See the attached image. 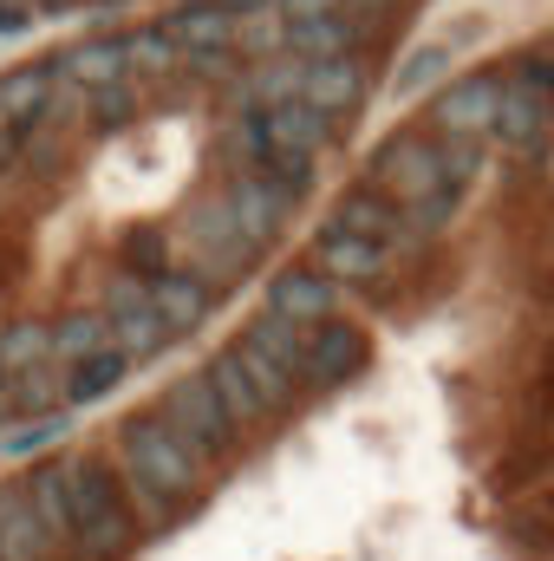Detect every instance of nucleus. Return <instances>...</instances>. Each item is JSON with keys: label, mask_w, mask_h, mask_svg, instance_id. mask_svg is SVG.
Here are the masks:
<instances>
[{"label": "nucleus", "mask_w": 554, "mask_h": 561, "mask_svg": "<svg viewBox=\"0 0 554 561\" xmlns=\"http://www.w3.org/2000/svg\"><path fill=\"white\" fill-rule=\"evenodd\" d=\"M112 457H118V477L131 490L143 529H170L183 510L209 496V463L163 412H125L112 431Z\"/></svg>", "instance_id": "nucleus-1"}, {"label": "nucleus", "mask_w": 554, "mask_h": 561, "mask_svg": "<svg viewBox=\"0 0 554 561\" xmlns=\"http://www.w3.org/2000/svg\"><path fill=\"white\" fill-rule=\"evenodd\" d=\"M72 503H79V529H72V556L79 561H125L138 549L143 523L131 510V490H125L112 450L72 457Z\"/></svg>", "instance_id": "nucleus-2"}, {"label": "nucleus", "mask_w": 554, "mask_h": 561, "mask_svg": "<svg viewBox=\"0 0 554 561\" xmlns=\"http://www.w3.org/2000/svg\"><path fill=\"white\" fill-rule=\"evenodd\" d=\"M176 236H183L189 275H203L209 287H222V280H242V275H249V262L262 255V249L242 236V222H235V209H229L222 183H216V190H203V196L183 209Z\"/></svg>", "instance_id": "nucleus-3"}, {"label": "nucleus", "mask_w": 554, "mask_h": 561, "mask_svg": "<svg viewBox=\"0 0 554 561\" xmlns=\"http://www.w3.org/2000/svg\"><path fill=\"white\" fill-rule=\"evenodd\" d=\"M157 412H163V419L196 444V457H203L209 470H222V463L249 444V437H242V424L222 412V399H216V386H209L203 373H183V379L163 392V405H157Z\"/></svg>", "instance_id": "nucleus-4"}, {"label": "nucleus", "mask_w": 554, "mask_h": 561, "mask_svg": "<svg viewBox=\"0 0 554 561\" xmlns=\"http://www.w3.org/2000/svg\"><path fill=\"white\" fill-rule=\"evenodd\" d=\"M366 183L379 196H392V203H424V196L443 190V157H437V144L417 138V131H392L366 157Z\"/></svg>", "instance_id": "nucleus-5"}, {"label": "nucleus", "mask_w": 554, "mask_h": 561, "mask_svg": "<svg viewBox=\"0 0 554 561\" xmlns=\"http://www.w3.org/2000/svg\"><path fill=\"white\" fill-rule=\"evenodd\" d=\"M503 112V72H457L430 92V131L437 138H489Z\"/></svg>", "instance_id": "nucleus-6"}, {"label": "nucleus", "mask_w": 554, "mask_h": 561, "mask_svg": "<svg viewBox=\"0 0 554 561\" xmlns=\"http://www.w3.org/2000/svg\"><path fill=\"white\" fill-rule=\"evenodd\" d=\"M307 262L333 280V287H385L399 255L379 249V242H366V236H353V229H339V222L326 216V222L313 229V242H307Z\"/></svg>", "instance_id": "nucleus-7"}, {"label": "nucleus", "mask_w": 554, "mask_h": 561, "mask_svg": "<svg viewBox=\"0 0 554 561\" xmlns=\"http://www.w3.org/2000/svg\"><path fill=\"white\" fill-rule=\"evenodd\" d=\"M372 366V340H366V327L359 320H320V327H307V392H333V386H346V379H359Z\"/></svg>", "instance_id": "nucleus-8"}, {"label": "nucleus", "mask_w": 554, "mask_h": 561, "mask_svg": "<svg viewBox=\"0 0 554 561\" xmlns=\"http://www.w3.org/2000/svg\"><path fill=\"white\" fill-rule=\"evenodd\" d=\"M222 196H229L242 236H249L255 249H275L280 229H287V216H293V190H280L275 176H262V170H229V176H222Z\"/></svg>", "instance_id": "nucleus-9"}, {"label": "nucleus", "mask_w": 554, "mask_h": 561, "mask_svg": "<svg viewBox=\"0 0 554 561\" xmlns=\"http://www.w3.org/2000/svg\"><path fill=\"white\" fill-rule=\"evenodd\" d=\"M53 79L59 85H79V92H105V85H138L131 79V53H125V33H99V39H72L59 46L53 59Z\"/></svg>", "instance_id": "nucleus-10"}, {"label": "nucleus", "mask_w": 554, "mask_h": 561, "mask_svg": "<svg viewBox=\"0 0 554 561\" xmlns=\"http://www.w3.org/2000/svg\"><path fill=\"white\" fill-rule=\"evenodd\" d=\"M333 222H339V229H353V236H366V242H379V249H392V255L417 249V236H412V222H405V209H399L392 196H379L372 183L346 190V196L333 203Z\"/></svg>", "instance_id": "nucleus-11"}, {"label": "nucleus", "mask_w": 554, "mask_h": 561, "mask_svg": "<svg viewBox=\"0 0 554 561\" xmlns=\"http://www.w3.org/2000/svg\"><path fill=\"white\" fill-rule=\"evenodd\" d=\"M268 313L293 320V327H320V320H339V287L320 275L313 262H300V268H280V275L268 280Z\"/></svg>", "instance_id": "nucleus-12"}, {"label": "nucleus", "mask_w": 554, "mask_h": 561, "mask_svg": "<svg viewBox=\"0 0 554 561\" xmlns=\"http://www.w3.org/2000/svg\"><path fill=\"white\" fill-rule=\"evenodd\" d=\"M366 33H372V13L339 7V13H320V20H287V53H300L307 66L313 59H346V53L366 46Z\"/></svg>", "instance_id": "nucleus-13"}, {"label": "nucleus", "mask_w": 554, "mask_h": 561, "mask_svg": "<svg viewBox=\"0 0 554 561\" xmlns=\"http://www.w3.org/2000/svg\"><path fill=\"white\" fill-rule=\"evenodd\" d=\"M26 496H33V516H39L46 542H53L59 556H72V529H79V503H72V457L26 470Z\"/></svg>", "instance_id": "nucleus-14"}, {"label": "nucleus", "mask_w": 554, "mask_h": 561, "mask_svg": "<svg viewBox=\"0 0 554 561\" xmlns=\"http://www.w3.org/2000/svg\"><path fill=\"white\" fill-rule=\"evenodd\" d=\"M300 99H307L313 112H326L333 125H346V118L366 105V66H359V53H346V59H313Z\"/></svg>", "instance_id": "nucleus-15"}, {"label": "nucleus", "mask_w": 554, "mask_h": 561, "mask_svg": "<svg viewBox=\"0 0 554 561\" xmlns=\"http://www.w3.org/2000/svg\"><path fill=\"white\" fill-rule=\"evenodd\" d=\"M300 85H307V59H300V53H275V59H255L249 72H235L229 105H235V112H268V105L300 99Z\"/></svg>", "instance_id": "nucleus-16"}, {"label": "nucleus", "mask_w": 554, "mask_h": 561, "mask_svg": "<svg viewBox=\"0 0 554 561\" xmlns=\"http://www.w3.org/2000/svg\"><path fill=\"white\" fill-rule=\"evenodd\" d=\"M203 379L216 386V399H222V412L242 424V437L249 431H268L275 412H268V399L255 392V379L242 373V359H235V346H222V353H209V366H203Z\"/></svg>", "instance_id": "nucleus-17"}, {"label": "nucleus", "mask_w": 554, "mask_h": 561, "mask_svg": "<svg viewBox=\"0 0 554 561\" xmlns=\"http://www.w3.org/2000/svg\"><path fill=\"white\" fill-rule=\"evenodd\" d=\"M59 549L46 542L39 516H33V496H26V477L0 483V561H53Z\"/></svg>", "instance_id": "nucleus-18"}, {"label": "nucleus", "mask_w": 554, "mask_h": 561, "mask_svg": "<svg viewBox=\"0 0 554 561\" xmlns=\"http://www.w3.org/2000/svg\"><path fill=\"white\" fill-rule=\"evenodd\" d=\"M163 33L183 46V53H209V46H235L242 39V13L216 7V0H183L163 13Z\"/></svg>", "instance_id": "nucleus-19"}, {"label": "nucleus", "mask_w": 554, "mask_h": 561, "mask_svg": "<svg viewBox=\"0 0 554 561\" xmlns=\"http://www.w3.org/2000/svg\"><path fill=\"white\" fill-rule=\"evenodd\" d=\"M489 138L503 144V150H535V144H549V99L503 72V112H496V131H489Z\"/></svg>", "instance_id": "nucleus-20"}, {"label": "nucleus", "mask_w": 554, "mask_h": 561, "mask_svg": "<svg viewBox=\"0 0 554 561\" xmlns=\"http://www.w3.org/2000/svg\"><path fill=\"white\" fill-rule=\"evenodd\" d=\"M262 118V131L280 144V150H300V157H320L326 144L339 138V125L326 118V112H313L307 99H287V105H268V112H255Z\"/></svg>", "instance_id": "nucleus-21"}, {"label": "nucleus", "mask_w": 554, "mask_h": 561, "mask_svg": "<svg viewBox=\"0 0 554 561\" xmlns=\"http://www.w3.org/2000/svg\"><path fill=\"white\" fill-rule=\"evenodd\" d=\"M209 300H216V287L203 275H189V268H176V275L150 280V307L163 313V327L183 340V333H196L203 320H209Z\"/></svg>", "instance_id": "nucleus-22"}, {"label": "nucleus", "mask_w": 554, "mask_h": 561, "mask_svg": "<svg viewBox=\"0 0 554 561\" xmlns=\"http://www.w3.org/2000/svg\"><path fill=\"white\" fill-rule=\"evenodd\" d=\"M53 92H59L53 66H7V72H0V125L33 131L39 112L53 105Z\"/></svg>", "instance_id": "nucleus-23"}, {"label": "nucleus", "mask_w": 554, "mask_h": 561, "mask_svg": "<svg viewBox=\"0 0 554 561\" xmlns=\"http://www.w3.org/2000/svg\"><path fill=\"white\" fill-rule=\"evenodd\" d=\"M131 353H118V346H105V353H92V359H79V366H66V412H79V405H99V399H112L125 379H131Z\"/></svg>", "instance_id": "nucleus-24"}, {"label": "nucleus", "mask_w": 554, "mask_h": 561, "mask_svg": "<svg viewBox=\"0 0 554 561\" xmlns=\"http://www.w3.org/2000/svg\"><path fill=\"white\" fill-rule=\"evenodd\" d=\"M105 346H112V320L99 307H66L53 320V366L59 373L79 366V359H92V353H105Z\"/></svg>", "instance_id": "nucleus-25"}, {"label": "nucleus", "mask_w": 554, "mask_h": 561, "mask_svg": "<svg viewBox=\"0 0 554 561\" xmlns=\"http://www.w3.org/2000/svg\"><path fill=\"white\" fill-rule=\"evenodd\" d=\"M33 366H53V320L20 313V320L0 327V379H20Z\"/></svg>", "instance_id": "nucleus-26"}, {"label": "nucleus", "mask_w": 554, "mask_h": 561, "mask_svg": "<svg viewBox=\"0 0 554 561\" xmlns=\"http://www.w3.org/2000/svg\"><path fill=\"white\" fill-rule=\"evenodd\" d=\"M242 346H255V353H268V359H275V366H287L293 379L307 373V327H293V320H280V313H268V307H262V313H255V320L242 327ZM300 386H307V379H300Z\"/></svg>", "instance_id": "nucleus-27"}, {"label": "nucleus", "mask_w": 554, "mask_h": 561, "mask_svg": "<svg viewBox=\"0 0 554 561\" xmlns=\"http://www.w3.org/2000/svg\"><path fill=\"white\" fill-rule=\"evenodd\" d=\"M125 53H131V79H176L183 72V46L163 33V20L131 26L125 33Z\"/></svg>", "instance_id": "nucleus-28"}, {"label": "nucleus", "mask_w": 554, "mask_h": 561, "mask_svg": "<svg viewBox=\"0 0 554 561\" xmlns=\"http://www.w3.org/2000/svg\"><path fill=\"white\" fill-rule=\"evenodd\" d=\"M235 359H242V373L255 379V392L268 399V412H275V419H287V412H293V399H300L307 386H300V379H293L287 366H275L268 353H255V346H242V340H235Z\"/></svg>", "instance_id": "nucleus-29"}, {"label": "nucleus", "mask_w": 554, "mask_h": 561, "mask_svg": "<svg viewBox=\"0 0 554 561\" xmlns=\"http://www.w3.org/2000/svg\"><path fill=\"white\" fill-rule=\"evenodd\" d=\"M170 340H176V333L163 327V313H157L150 300H143V307H131V313H118V320H112V346H118V353H131L138 366L150 359V353H163Z\"/></svg>", "instance_id": "nucleus-30"}, {"label": "nucleus", "mask_w": 554, "mask_h": 561, "mask_svg": "<svg viewBox=\"0 0 554 561\" xmlns=\"http://www.w3.org/2000/svg\"><path fill=\"white\" fill-rule=\"evenodd\" d=\"M125 268L138 280L176 275V242H170V229H131V236H125Z\"/></svg>", "instance_id": "nucleus-31"}, {"label": "nucleus", "mask_w": 554, "mask_h": 561, "mask_svg": "<svg viewBox=\"0 0 554 561\" xmlns=\"http://www.w3.org/2000/svg\"><path fill=\"white\" fill-rule=\"evenodd\" d=\"M450 53H457V46H443V39H437V46H417L412 59L392 72V99H417V92H430L437 79H450Z\"/></svg>", "instance_id": "nucleus-32"}, {"label": "nucleus", "mask_w": 554, "mask_h": 561, "mask_svg": "<svg viewBox=\"0 0 554 561\" xmlns=\"http://www.w3.org/2000/svg\"><path fill=\"white\" fill-rule=\"evenodd\" d=\"M405 209V222H412V236H417V249H430L450 222H457V209H463V196L457 190H437V196H424V203H399Z\"/></svg>", "instance_id": "nucleus-33"}, {"label": "nucleus", "mask_w": 554, "mask_h": 561, "mask_svg": "<svg viewBox=\"0 0 554 561\" xmlns=\"http://www.w3.org/2000/svg\"><path fill=\"white\" fill-rule=\"evenodd\" d=\"M437 157H443V190H470L483 176V138H437Z\"/></svg>", "instance_id": "nucleus-34"}, {"label": "nucleus", "mask_w": 554, "mask_h": 561, "mask_svg": "<svg viewBox=\"0 0 554 561\" xmlns=\"http://www.w3.org/2000/svg\"><path fill=\"white\" fill-rule=\"evenodd\" d=\"M66 424H72V412H46V419H26L20 431H7V437H0V450H7V457H39V450H53V444L66 437Z\"/></svg>", "instance_id": "nucleus-35"}, {"label": "nucleus", "mask_w": 554, "mask_h": 561, "mask_svg": "<svg viewBox=\"0 0 554 561\" xmlns=\"http://www.w3.org/2000/svg\"><path fill=\"white\" fill-rule=\"evenodd\" d=\"M138 118V92L131 85H105V92H85V125L92 131H118Z\"/></svg>", "instance_id": "nucleus-36"}, {"label": "nucleus", "mask_w": 554, "mask_h": 561, "mask_svg": "<svg viewBox=\"0 0 554 561\" xmlns=\"http://www.w3.org/2000/svg\"><path fill=\"white\" fill-rule=\"evenodd\" d=\"M183 72H189V79H203V85H235V72H242V53H235V46L183 53Z\"/></svg>", "instance_id": "nucleus-37"}, {"label": "nucleus", "mask_w": 554, "mask_h": 561, "mask_svg": "<svg viewBox=\"0 0 554 561\" xmlns=\"http://www.w3.org/2000/svg\"><path fill=\"white\" fill-rule=\"evenodd\" d=\"M143 300H150V280H138L131 268H118V275L105 280V287H99V313H105V320L131 313V307H143Z\"/></svg>", "instance_id": "nucleus-38"}, {"label": "nucleus", "mask_w": 554, "mask_h": 561, "mask_svg": "<svg viewBox=\"0 0 554 561\" xmlns=\"http://www.w3.org/2000/svg\"><path fill=\"white\" fill-rule=\"evenodd\" d=\"M509 79H522L529 92H542V99L554 105V53H522V59L509 66Z\"/></svg>", "instance_id": "nucleus-39"}, {"label": "nucleus", "mask_w": 554, "mask_h": 561, "mask_svg": "<svg viewBox=\"0 0 554 561\" xmlns=\"http://www.w3.org/2000/svg\"><path fill=\"white\" fill-rule=\"evenodd\" d=\"M13 170H26V138L13 125H0V176H13Z\"/></svg>", "instance_id": "nucleus-40"}, {"label": "nucleus", "mask_w": 554, "mask_h": 561, "mask_svg": "<svg viewBox=\"0 0 554 561\" xmlns=\"http://www.w3.org/2000/svg\"><path fill=\"white\" fill-rule=\"evenodd\" d=\"M287 20H320V13H339L346 0H275Z\"/></svg>", "instance_id": "nucleus-41"}, {"label": "nucleus", "mask_w": 554, "mask_h": 561, "mask_svg": "<svg viewBox=\"0 0 554 561\" xmlns=\"http://www.w3.org/2000/svg\"><path fill=\"white\" fill-rule=\"evenodd\" d=\"M216 7H229V13H242V20H249V13H262V7H275V0H216Z\"/></svg>", "instance_id": "nucleus-42"}, {"label": "nucleus", "mask_w": 554, "mask_h": 561, "mask_svg": "<svg viewBox=\"0 0 554 561\" xmlns=\"http://www.w3.org/2000/svg\"><path fill=\"white\" fill-rule=\"evenodd\" d=\"M346 7H359V13H385V7H399V0H346Z\"/></svg>", "instance_id": "nucleus-43"}, {"label": "nucleus", "mask_w": 554, "mask_h": 561, "mask_svg": "<svg viewBox=\"0 0 554 561\" xmlns=\"http://www.w3.org/2000/svg\"><path fill=\"white\" fill-rule=\"evenodd\" d=\"M542 523H549V529H554V490H549V496H542Z\"/></svg>", "instance_id": "nucleus-44"}, {"label": "nucleus", "mask_w": 554, "mask_h": 561, "mask_svg": "<svg viewBox=\"0 0 554 561\" xmlns=\"http://www.w3.org/2000/svg\"><path fill=\"white\" fill-rule=\"evenodd\" d=\"M53 7H72V0H39V13H53Z\"/></svg>", "instance_id": "nucleus-45"}, {"label": "nucleus", "mask_w": 554, "mask_h": 561, "mask_svg": "<svg viewBox=\"0 0 554 561\" xmlns=\"http://www.w3.org/2000/svg\"><path fill=\"white\" fill-rule=\"evenodd\" d=\"M7 7H33V13H39V0H7Z\"/></svg>", "instance_id": "nucleus-46"}, {"label": "nucleus", "mask_w": 554, "mask_h": 561, "mask_svg": "<svg viewBox=\"0 0 554 561\" xmlns=\"http://www.w3.org/2000/svg\"><path fill=\"white\" fill-rule=\"evenodd\" d=\"M549 144H554V105H549Z\"/></svg>", "instance_id": "nucleus-47"}, {"label": "nucleus", "mask_w": 554, "mask_h": 561, "mask_svg": "<svg viewBox=\"0 0 554 561\" xmlns=\"http://www.w3.org/2000/svg\"><path fill=\"white\" fill-rule=\"evenodd\" d=\"M549 386H554V353H549Z\"/></svg>", "instance_id": "nucleus-48"}]
</instances>
